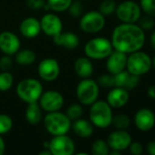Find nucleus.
Instances as JSON below:
<instances>
[{
    "label": "nucleus",
    "mask_w": 155,
    "mask_h": 155,
    "mask_svg": "<svg viewBox=\"0 0 155 155\" xmlns=\"http://www.w3.org/2000/svg\"><path fill=\"white\" fill-rule=\"evenodd\" d=\"M145 41V32L136 23L118 25L113 29L110 38L113 49L127 55L141 50Z\"/></svg>",
    "instance_id": "obj_1"
},
{
    "label": "nucleus",
    "mask_w": 155,
    "mask_h": 155,
    "mask_svg": "<svg viewBox=\"0 0 155 155\" xmlns=\"http://www.w3.org/2000/svg\"><path fill=\"white\" fill-rule=\"evenodd\" d=\"M89 116L90 121L94 127L106 129L111 125L113 118L112 108L106 101H96L91 105Z\"/></svg>",
    "instance_id": "obj_2"
},
{
    "label": "nucleus",
    "mask_w": 155,
    "mask_h": 155,
    "mask_svg": "<svg viewBox=\"0 0 155 155\" xmlns=\"http://www.w3.org/2000/svg\"><path fill=\"white\" fill-rule=\"evenodd\" d=\"M16 91L18 98L28 104L38 101L43 93V86L38 80L34 78H28L18 83Z\"/></svg>",
    "instance_id": "obj_3"
},
{
    "label": "nucleus",
    "mask_w": 155,
    "mask_h": 155,
    "mask_svg": "<svg viewBox=\"0 0 155 155\" xmlns=\"http://www.w3.org/2000/svg\"><path fill=\"white\" fill-rule=\"evenodd\" d=\"M110 39L104 37H97L90 39L84 46L85 56L91 59L101 60L107 58L113 51Z\"/></svg>",
    "instance_id": "obj_4"
},
{
    "label": "nucleus",
    "mask_w": 155,
    "mask_h": 155,
    "mask_svg": "<svg viewBox=\"0 0 155 155\" xmlns=\"http://www.w3.org/2000/svg\"><path fill=\"white\" fill-rule=\"evenodd\" d=\"M44 126L48 132L53 136L67 134L71 128V120L66 115L58 111L48 112L44 118Z\"/></svg>",
    "instance_id": "obj_5"
},
{
    "label": "nucleus",
    "mask_w": 155,
    "mask_h": 155,
    "mask_svg": "<svg viewBox=\"0 0 155 155\" xmlns=\"http://www.w3.org/2000/svg\"><path fill=\"white\" fill-rule=\"evenodd\" d=\"M77 99L81 105L91 106L98 101L100 95V86L96 81L91 79H82L76 89Z\"/></svg>",
    "instance_id": "obj_6"
},
{
    "label": "nucleus",
    "mask_w": 155,
    "mask_h": 155,
    "mask_svg": "<svg viewBox=\"0 0 155 155\" xmlns=\"http://www.w3.org/2000/svg\"><path fill=\"white\" fill-rule=\"evenodd\" d=\"M152 68L151 58L144 51L139 50L129 54L127 57L126 69L132 75L141 77Z\"/></svg>",
    "instance_id": "obj_7"
},
{
    "label": "nucleus",
    "mask_w": 155,
    "mask_h": 155,
    "mask_svg": "<svg viewBox=\"0 0 155 155\" xmlns=\"http://www.w3.org/2000/svg\"><path fill=\"white\" fill-rule=\"evenodd\" d=\"M105 24V17L100 11L96 10L83 14L80 19V28L87 34H97L101 32L104 28Z\"/></svg>",
    "instance_id": "obj_8"
},
{
    "label": "nucleus",
    "mask_w": 155,
    "mask_h": 155,
    "mask_svg": "<svg viewBox=\"0 0 155 155\" xmlns=\"http://www.w3.org/2000/svg\"><path fill=\"white\" fill-rule=\"evenodd\" d=\"M115 14L121 23L134 24L141 17V9L138 3L131 0H125L117 5Z\"/></svg>",
    "instance_id": "obj_9"
},
{
    "label": "nucleus",
    "mask_w": 155,
    "mask_h": 155,
    "mask_svg": "<svg viewBox=\"0 0 155 155\" xmlns=\"http://www.w3.org/2000/svg\"><path fill=\"white\" fill-rule=\"evenodd\" d=\"M48 150L52 155H74L75 143L67 134L58 135L54 136L51 140L48 141Z\"/></svg>",
    "instance_id": "obj_10"
},
{
    "label": "nucleus",
    "mask_w": 155,
    "mask_h": 155,
    "mask_svg": "<svg viewBox=\"0 0 155 155\" xmlns=\"http://www.w3.org/2000/svg\"><path fill=\"white\" fill-rule=\"evenodd\" d=\"M38 73L40 79L47 82L56 81L60 74V66L58 61L53 58L42 59L38 66Z\"/></svg>",
    "instance_id": "obj_11"
},
{
    "label": "nucleus",
    "mask_w": 155,
    "mask_h": 155,
    "mask_svg": "<svg viewBox=\"0 0 155 155\" xmlns=\"http://www.w3.org/2000/svg\"><path fill=\"white\" fill-rule=\"evenodd\" d=\"M38 102L42 110L46 112L58 111L64 105V98L57 91H43Z\"/></svg>",
    "instance_id": "obj_12"
},
{
    "label": "nucleus",
    "mask_w": 155,
    "mask_h": 155,
    "mask_svg": "<svg viewBox=\"0 0 155 155\" xmlns=\"http://www.w3.org/2000/svg\"><path fill=\"white\" fill-rule=\"evenodd\" d=\"M40 21L41 32L48 37H55L63 30V24L58 16L54 13L45 14Z\"/></svg>",
    "instance_id": "obj_13"
},
{
    "label": "nucleus",
    "mask_w": 155,
    "mask_h": 155,
    "mask_svg": "<svg viewBox=\"0 0 155 155\" xmlns=\"http://www.w3.org/2000/svg\"><path fill=\"white\" fill-rule=\"evenodd\" d=\"M20 46L21 41L15 33L8 30L0 33V50L4 55H15L20 49Z\"/></svg>",
    "instance_id": "obj_14"
},
{
    "label": "nucleus",
    "mask_w": 155,
    "mask_h": 155,
    "mask_svg": "<svg viewBox=\"0 0 155 155\" xmlns=\"http://www.w3.org/2000/svg\"><path fill=\"white\" fill-rule=\"evenodd\" d=\"M131 141L132 139L130 134L124 130H113L107 139V143L110 148L120 151L128 149Z\"/></svg>",
    "instance_id": "obj_15"
},
{
    "label": "nucleus",
    "mask_w": 155,
    "mask_h": 155,
    "mask_svg": "<svg viewBox=\"0 0 155 155\" xmlns=\"http://www.w3.org/2000/svg\"><path fill=\"white\" fill-rule=\"evenodd\" d=\"M134 124L140 131H149L155 125V114L147 108L140 109L134 115Z\"/></svg>",
    "instance_id": "obj_16"
},
{
    "label": "nucleus",
    "mask_w": 155,
    "mask_h": 155,
    "mask_svg": "<svg viewBox=\"0 0 155 155\" xmlns=\"http://www.w3.org/2000/svg\"><path fill=\"white\" fill-rule=\"evenodd\" d=\"M128 55L117 50H113L106 58V68L110 74L115 75L126 69Z\"/></svg>",
    "instance_id": "obj_17"
},
{
    "label": "nucleus",
    "mask_w": 155,
    "mask_h": 155,
    "mask_svg": "<svg viewBox=\"0 0 155 155\" xmlns=\"http://www.w3.org/2000/svg\"><path fill=\"white\" fill-rule=\"evenodd\" d=\"M130 100L129 91L123 88L113 87L107 95L106 101L112 109H120L124 107Z\"/></svg>",
    "instance_id": "obj_18"
},
{
    "label": "nucleus",
    "mask_w": 155,
    "mask_h": 155,
    "mask_svg": "<svg viewBox=\"0 0 155 155\" xmlns=\"http://www.w3.org/2000/svg\"><path fill=\"white\" fill-rule=\"evenodd\" d=\"M114 76V87H120L127 90L128 91L134 90L140 83V77L132 75L127 69L113 75Z\"/></svg>",
    "instance_id": "obj_19"
},
{
    "label": "nucleus",
    "mask_w": 155,
    "mask_h": 155,
    "mask_svg": "<svg viewBox=\"0 0 155 155\" xmlns=\"http://www.w3.org/2000/svg\"><path fill=\"white\" fill-rule=\"evenodd\" d=\"M52 38H53V42L55 43V45L69 49V50L77 48L80 46V42H81L79 36L76 33L70 32V31H67V32L61 31L60 33H58Z\"/></svg>",
    "instance_id": "obj_20"
},
{
    "label": "nucleus",
    "mask_w": 155,
    "mask_h": 155,
    "mask_svg": "<svg viewBox=\"0 0 155 155\" xmlns=\"http://www.w3.org/2000/svg\"><path fill=\"white\" fill-rule=\"evenodd\" d=\"M19 32L26 38H35L41 32L40 21L36 18H26L19 25Z\"/></svg>",
    "instance_id": "obj_21"
},
{
    "label": "nucleus",
    "mask_w": 155,
    "mask_h": 155,
    "mask_svg": "<svg viewBox=\"0 0 155 155\" xmlns=\"http://www.w3.org/2000/svg\"><path fill=\"white\" fill-rule=\"evenodd\" d=\"M74 71L78 77L81 79H89L94 73V66L91 58L88 57H80L78 58L73 65Z\"/></svg>",
    "instance_id": "obj_22"
},
{
    "label": "nucleus",
    "mask_w": 155,
    "mask_h": 155,
    "mask_svg": "<svg viewBox=\"0 0 155 155\" xmlns=\"http://www.w3.org/2000/svg\"><path fill=\"white\" fill-rule=\"evenodd\" d=\"M72 130L77 136L81 138H89L93 134L94 126L93 124L86 119H78L74 120V123L71 124Z\"/></svg>",
    "instance_id": "obj_23"
},
{
    "label": "nucleus",
    "mask_w": 155,
    "mask_h": 155,
    "mask_svg": "<svg viewBox=\"0 0 155 155\" xmlns=\"http://www.w3.org/2000/svg\"><path fill=\"white\" fill-rule=\"evenodd\" d=\"M26 120L31 125H37L38 124L43 117L42 114V109L39 106L38 102H33L28 103V107L26 109L25 112Z\"/></svg>",
    "instance_id": "obj_24"
},
{
    "label": "nucleus",
    "mask_w": 155,
    "mask_h": 155,
    "mask_svg": "<svg viewBox=\"0 0 155 155\" xmlns=\"http://www.w3.org/2000/svg\"><path fill=\"white\" fill-rule=\"evenodd\" d=\"M36 53L29 48L19 49L15 54V61L20 66H29L36 61Z\"/></svg>",
    "instance_id": "obj_25"
},
{
    "label": "nucleus",
    "mask_w": 155,
    "mask_h": 155,
    "mask_svg": "<svg viewBox=\"0 0 155 155\" xmlns=\"http://www.w3.org/2000/svg\"><path fill=\"white\" fill-rule=\"evenodd\" d=\"M73 0H46L44 9L51 10L54 12L67 11Z\"/></svg>",
    "instance_id": "obj_26"
},
{
    "label": "nucleus",
    "mask_w": 155,
    "mask_h": 155,
    "mask_svg": "<svg viewBox=\"0 0 155 155\" xmlns=\"http://www.w3.org/2000/svg\"><path fill=\"white\" fill-rule=\"evenodd\" d=\"M14 76L9 71L0 72V91H8L14 85Z\"/></svg>",
    "instance_id": "obj_27"
},
{
    "label": "nucleus",
    "mask_w": 155,
    "mask_h": 155,
    "mask_svg": "<svg viewBox=\"0 0 155 155\" xmlns=\"http://www.w3.org/2000/svg\"><path fill=\"white\" fill-rule=\"evenodd\" d=\"M111 125H113L116 130H127V129L130 126V119L125 114H117L113 116Z\"/></svg>",
    "instance_id": "obj_28"
},
{
    "label": "nucleus",
    "mask_w": 155,
    "mask_h": 155,
    "mask_svg": "<svg viewBox=\"0 0 155 155\" xmlns=\"http://www.w3.org/2000/svg\"><path fill=\"white\" fill-rule=\"evenodd\" d=\"M110 150V148L107 141L103 140H96L91 145L92 155H108Z\"/></svg>",
    "instance_id": "obj_29"
},
{
    "label": "nucleus",
    "mask_w": 155,
    "mask_h": 155,
    "mask_svg": "<svg viewBox=\"0 0 155 155\" xmlns=\"http://www.w3.org/2000/svg\"><path fill=\"white\" fill-rule=\"evenodd\" d=\"M82 114H83V108L80 103H73L69 105L66 111V115L68 117L70 120H76L81 118Z\"/></svg>",
    "instance_id": "obj_30"
},
{
    "label": "nucleus",
    "mask_w": 155,
    "mask_h": 155,
    "mask_svg": "<svg viewBox=\"0 0 155 155\" xmlns=\"http://www.w3.org/2000/svg\"><path fill=\"white\" fill-rule=\"evenodd\" d=\"M117 4L115 0H103L100 5L99 11L106 18L115 13Z\"/></svg>",
    "instance_id": "obj_31"
},
{
    "label": "nucleus",
    "mask_w": 155,
    "mask_h": 155,
    "mask_svg": "<svg viewBox=\"0 0 155 155\" xmlns=\"http://www.w3.org/2000/svg\"><path fill=\"white\" fill-rule=\"evenodd\" d=\"M141 12L150 17H155V0H140Z\"/></svg>",
    "instance_id": "obj_32"
},
{
    "label": "nucleus",
    "mask_w": 155,
    "mask_h": 155,
    "mask_svg": "<svg viewBox=\"0 0 155 155\" xmlns=\"http://www.w3.org/2000/svg\"><path fill=\"white\" fill-rule=\"evenodd\" d=\"M68 12L69 15L72 18H81L83 15V4L81 3V0H75V1H72L69 8H68Z\"/></svg>",
    "instance_id": "obj_33"
},
{
    "label": "nucleus",
    "mask_w": 155,
    "mask_h": 155,
    "mask_svg": "<svg viewBox=\"0 0 155 155\" xmlns=\"http://www.w3.org/2000/svg\"><path fill=\"white\" fill-rule=\"evenodd\" d=\"M13 127V120L10 116L7 114H0V135L10 131Z\"/></svg>",
    "instance_id": "obj_34"
},
{
    "label": "nucleus",
    "mask_w": 155,
    "mask_h": 155,
    "mask_svg": "<svg viewBox=\"0 0 155 155\" xmlns=\"http://www.w3.org/2000/svg\"><path fill=\"white\" fill-rule=\"evenodd\" d=\"M138 26L145 32V31H150L154 28L155 26V21L152 17L150 16H143L140 17V19L138 20Z\"/></svg>",
    "instance_id": "obj_35"
},
{
    "label": "nucleus",
    "mask_w": 155,
    "mask_h": 155,
    "mask_svg": "<svg viewBox=\"0 0 155 155\" xmlns=\"http://www.w3.org/2000/svg\"><path fill=\"white\" fill-rule=\"evenodd\" d=\"M97 83L99 86L104 88H113L114 87V76L112 74H102L98 78Z\"/></svg>",
    "instance_id": "obj_36"
},
{
    "label": "nucleus",
    "mask_w": 155,
    "mask_h": 155,
    "mask_svg": "<svg viewBox=\"0 0 155 155\" xmlns=\"http://www.w3.org/2000/svg\"><path fill=\"white\" fill-rule=\"evenodd\" d=\"M13 67V58L11 56L4 55L0 58V70L1 71H9Z\"/></svg>",
    "instance_id": "obj_37"
},
{
    "label": "nucleus",
    "mask_w": 155,
    "mask_h": 155,
    "mask_svg": "<svg viewBox=\"0 0 155 155\" xmlns=\"http://www.w3.org/2000/svg\"><path fill=\"white\" fill-rule=\"evenodd\" d=\"M46 5V0H27V6L28 8L38 11L43 9Z\"/></svg>",
    "instance_id": "obj_38"
},
{
    "label": "nucleus",
    "mask_w": 155,
    "mask_h": 155,
    "mask_svg": "<svg viewBox=\"0 0 155 155\" xmlns=\"http://www.w3.org/2000/svg\"><path fill=\"white\" fill-rule=\"evenodd\" d=\"M131 155H141L143 151V146L140 141H131L129 146Z\"/></svg>",
    "instance_id": "obj_39"
},
{
    "label": "nucleus",
    "mask_w": 155,
    "mask_h": 155,
    "mask_svg": "<svg viewBox=\"0 0 155 155\" xmlns=\"http://www.w3.org/2000/svg\"><path fill=\"white\" fill-rule=\"evenodd\" d=\"M146 150L149 155H155V140H150L147 143Z\"/></svg>",
    "instance_id": "obj_40"
},
{
    "label": "nucleus",
    "mask_w": 155,
    "mask_h": 155,
    "mask_svg": "<svg viewBox=\"0 0 155 155\" xmlns=\"http://www.w3.org/2000/svg\"><path fill=\"white\" fill-rule=\"evenodd\" d=\"M147 95L150 98L155 100V85L150 86L147 90Z\"/></svg>",
    "instance_id": "obj_41"
},
{
    "label": "nucleus",
    "mask_w": 155,
    "mask_h": 155,
    "mask_svg": "<svg viewBox=\"0 0 155 155\" xmlns=\"http://www.w3.org/2000/svg\"><path fill=\"white\" fill-rule=\"evenodd\" d=\"M6 150V145H5V141L3 140V138L0 135V155H4Z\"/></svg>",
    "instance_id": "obj_42"
},
{
    "label": "nucleus",
    "mask_w": 155,
    "mask_h": 155,
    "mask_svg": "<svg viewBox=\"0 0 155 155\" xmlns=\"http://www.w3.org/2000/svg\"><path fill=\"white\" fill-rule=\"evenodd\" d=\"M150 44L151 48L155 50V29L151 32L150 38Z\"/></svg>",
    "instance_id": "obj_43"
},
{
    "label": "nucleus",
    "mask_w": 155,
    "mask_h": 155,
    "mask_svg": "<svg viewBox=\"0 0 155 155\" xmlns=\"http://www.w3.org/2000/svg\"><path fill=\"white\" fill-rule=\"evenodd\" d=\"M108 155H121L120 151V150H110L109 154Z\"/></svg>",
    "instance_id": "obj_44"
},
{
    "label": "nucleus",
    "mask_w": 155,
    "mask_h": 155,
    "mask_svg": "<svg viewBox=\"0 0 155 155\" xmlns=\"http://www.w3.org/2000/svg\"><path fill=\"white\" fill-rule=\"evenodd\" d=\"M38 155H52L51 154V152L47 149V150H42V151H40Z\"/></svg>",
    "instance_id": "obj_45"
},
{
    "label": "nucleus",
    "mask_w": 155,
    "mask_h": 155,
    "mask_svg": "<svg viewBox=\"0 0 155 155\" xmlns=\"http://www.w3.org/2000/svg\"><path fill=\"white\" fill-rule=\"evenodd\" d=\"M151 64H152V67L155 68V55H154L153 58H151Z\"/></svg>",
    "instance_id": "obj_46"
},
{
    "label": "nucleus",
    "mask_w": 155,
    "mask_h": 155,
    "mask_svg": "<svg viewBox=\"0 0 155 155\" xmlns=\"http://www.w3.org/2000/svg\"><path fill=\"white\" fill-rule=\"evenodd\" d=\"M74 155H91V154H89L87 152H80V153H77V154L74 153Z\"/></svg>",
    "instance_id": "obj_47"
}]
</instances>
